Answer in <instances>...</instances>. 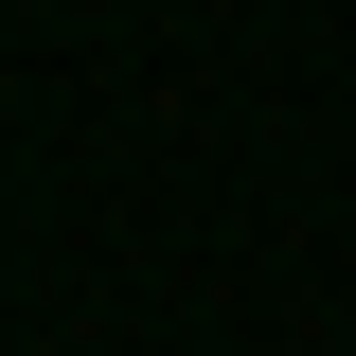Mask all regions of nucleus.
Listing matches in <instances>:
<instances>
[]
</instances>
